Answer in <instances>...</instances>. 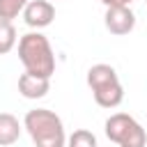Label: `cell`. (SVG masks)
<instances>
[{
	"instance_id": "obj_3",
	"label": "cell",
	"mask_w": 147,
	"mask_h": 147,
	"mask_svg": "<svg viewBox=\"0 0 147 147\" xmlns=\"http://www.w3.org/2000/svg\"><path fill=\"white\" fill-rule=\"evenodd\" d=\"M106 136L117 147H147V133L142 124L129 113H113L106 119Z\"/></svg>"
},
{
	"instance_id": "obj_8",
	"label": "cell",
	"mask_w": 147,
	"mask_h": 147,
	"mask_svg": "<svg viewBox=\"0 0 147 147\" xmlns=\"http://www.w3.org/2000/svg\"><path fill=\"white\" fill-rule=\"evenodd\" d=\"M92 96L96 101V106L101 108H117L122 101H124V87L122 83H110L106 87H99V90H92Z\"/></svg>"
},
{
	"instance_id": "obj_11",
	"label": "cell",
	"mask_w": 147,
	"mask_h": 147,
	"mask_svg": "<svg viewBox=\"0 0 147 147\" xmlns=\"http://www.w3.org/2000/svg\"><path fill=\"white\" fill-rule=\"evenodd\" d=\"M67 147H99L96 145V136L87 129H76L69 138H67Z\"/></svg>"
},
{
	"instance_id": "obj_9",
	"label": "cell",
	"mask_w": 147,
	"mask_h": 147,
	"mask_svg": "<svg viewBox=\"0 0 147 147\" xmlns=\"http://www.w3.org/2000/svg\"><path fill=\"white\" fill-rule=\"evenodd\" d=\"M21 138V122L11 113H0V147H9Z\"/></svg>"
},
{
	"instance_id": "obj_4",
	"label": "cell",
	"mask_w": 147,
	"mask_h": 147,
	"mask_svg": "<svg viewBox=\"0 0 147 147\" xmlns=\"http://www.w3.org/2000/svg\"><path fill=\"white\" fill-rule=\"evenodd\" d=\"M103 25L110 34L124 37L136 28V14H133L131 7H106Z\"/></svg>"
},
{
	"instance_id": "obj_7",
	"label": "cell",
	"mask_w": 147,
	"mask_h": 147,
	"mask_svg": "<svg viewBox=\"0 0 147 147\" xmlns=\"http://www.w3.org/2000/svg\"><path fill=\"white\" fill-rule=\"evenodd\" d=\"M117 80H119V76H117L115 67H110V64L99 62V64H92L87 69V85H90V90H99V87H106V85L117 83Z\"/></svg>"
},
{
	"instance_id": "obj_5",
	"label": "cell",
	"mask_w": 147,
	"mask_h": 147,
	"mask_svg": "<svg viewBox=\"0 0 147 147\" xmlns=\"http://www.w3.org/2000/svg\"><path fill=\"white\" fill-rule=\"evenodd\" d=\"M55 18V7L51 0H30L23 9V21L28 28H34V30H41V28H48Z\"/></svg>"
},
{
	"instance_id": "obj_13",
	"label": "cell",
	"mask_w": 147,
	"mask_h": 147,
	"mask_svg": "<svg viewBox=\"0 0 147 147\" xmlns=\"http://www.w3.org/2000/svg\"><path fill=\"white\" fill-rule=\"evenodd\" d=\"M106 7H131V2L136 0H101Z\"/></svg>"
},
{
	"instance_id": "obj_10",
	"label": "cell",
	"mask_w": 147,
	"mask_h": 147,
	"mask_svg": "<svg viewBox=\"0 0 147 147\" xmlns=\"http://www.w3.org/2000/svg\"><path fill=\"white\" fill-rule=\"evenodd\" d=\"M28 2L30 0H0V21L11 23L18 14H23Z\"/></svg>"
},
{
	"instance_id": "obj_12",
	"label": "cell",
	"mask_w": 147,
	"mask_h": 147,
	"mask_svg": "<svg viewBox=\"0 0 147 147\" xmlns=\"http://www.w3.org/2000/svg\"><path fill=\"white\" fill-rule=\"evenodd\" d=\"M16 46V28L7 21H0V55L9 53Z\"/></svg>"
},
{
	"instance_id": "obj_6",
	"label": "cell",
	"mask_w": 147,
	"mask_h": 147,
	"mask_svg": "<svg viewBox=\"0 0 147 147\" xmlns=\"http://www.w3.org/2000/svg\"><path fill=\"white\" fill-rule=\"evenodd\" d=\"M51 90V78L44 76H34V74H21L18 76V92L25 99H41L46 96Z\"/></svg>"
},
{
	"instance_id": "obj_14",
	"label": "cell",
	"mask_w": 147,
	"mask_h": 147,
	"mask_svg": "<svg viewBox=\"0 0 147 147\" xmlns=\"http://www.w3.org/2000/svg\"><path fill=\"white\" fill-rule=\"evenodd\" d=\"M145 2H147V0H145Z\"/></svg>"
},
{
	"instance_id": "obj_2",
	"label": "cell",
	"mask_w": 147,
	"mask_h": 147,
	"mask_svg": "<svg viewBox=\"0 0 147 147\" xmlns=\"http://www.w3.org/2000/svg\"><path fill=\"white\" fill-rule=\"evenodd\" d=\"M18 60L28 74L51 78L55 74V55L51 41L41 32H28L18 39Z\"/></svg>"
},
{
	"instance_id": "obj_1",
	"label": "cell",
	"mask_w": 147,
	"mask_h": 147,
	"mask_svg": "<svg viewBox=\"0 0 147 147\" xmlns=\"http://www.w3.org/2000/svg\"><path fill=\"white\" fill-rule=\"evenodd\" d=\"M23 129L30 133L34 147H67L62 119L48 108L28 110L23 117Z\"/></svg>"
}]
</instances>
